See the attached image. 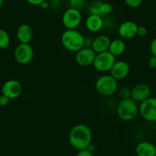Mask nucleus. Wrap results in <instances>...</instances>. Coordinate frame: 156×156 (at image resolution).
I'll return each mask as SVG.
<instances>
[{
	"instance_id": "1a4fd4ad",
	"label": "nucleus",
	"mask_w": 156,
	"mask_h": 156,
	"mask_svg": "<svg viewBox=\"0 0 156 156\" xmlns=\"http://www.w3.org/2000/svg\"><path fill=\"white\" fill-rule=\"evenodd\" d=\"M23 91L22 83L16 80H9L3 83L2 93L9 100H14L20 97Z\"/></svg>"
},
{
	"instance_id": "c756f323",
	"label": "nucleus",
	"mask_w": 156,
	"mask_h": 156,
	"mask_svg": "<svg viewBox=\"0 0 156 156\" xmlns=\"http://www.w3.org/2000/svg\"><path fill=\"white\" fill-rule=\"evenodd\" d=\"M9 99L7 97H5V95L2 94V95H0V106H6L7 104L9 102Z\"/></svg>"
},
{
	"instance_id": "39448f33",
	"label": "nucleus",
	"mask_w": 156,
	"mask_h": 156,
	"mask_svg": "<svg viewBox=\"0 0 156 156\" xmlns=\"http://www.w3.org/2000/svg\"><path fill=\"white\" fill-rule=\"evenodd\" d=\"M139 113L145 121L149 122H156V98L150 97L140 103Z\"/></svg>"
},
{
	"instance_id": "423d86ee",
	"label": "nucleus",
	"mask_w": 156,
	"mask_h": 156,
	"mask_svg": "<svg viewBox=\"0 0 156 156\" xmlns=\"http://www.w3.org/2000/svg\"><path fill=\"white\" fill-rule=\"evenodd\" d=\"M115 61V57L108 51L97 54L93 66L98 71L107 72L111 70Z\"/></svg>"
},
{
	"instance_id": "0eeeda50",
	"label": "nucleus",
	"mask_w": 156,
	"mask_h": 156,
	"mask_svg": "<svg viewBox=\"0 0 156 156\" xmlns=\"http://www.w3.org/2000/svg\"><path fill=\"white\" fill-rule=\"evenodd\" d=\"M82 22V15L80 10L70 8L64 11L62 16V23L67 29H76Z\"/></svg>"
},
{
	"instance_id": "cd10ccee",
	"label": "nucleus",
	"mask_w": 156,
	"mask_h": 156,
	"mask_svg": "<svg viewBox=\"0 0 156 156\" xmlns=\"http://www.w3.org/2000/svg\"><path fill=\"white\" fill-rule=\"evenodd\" d=\"M150 51H151V55L156 56V37L152 39L150 44Z\"/></svg>"
},
{
	"instance_id": "6e6552de",
	"label": "nucleus",
	"mask_w": 156,
	"mask_h": 156,
	"mask_svg": "<svg viewBox=\"0 0 156 156\" xmlns=\"http://www.w3.org/2000/svg\"><path fill=\"white\" fill-rule=\"evenodd\" d=\"M16 61L20 64H28L31 62L34 58V50L29 43L24 44L20 43L16 48L14 51Z\"/></svg>"
},
{
	"instance_id": "9b49d317",
	"label": "nucleus",
	"mask_w": 156,
	"mask_h": 156,
	"mask_svg": "<svg viewBox=\"0 0 156 156\" xmlns=\"http://www.w3.org/2000/svg\"><path fill=\"white\" fill-rule=\"evenodd\" d=\"M151 89L148 84L140 83L131 89V99L136 103H142L151 97Z\"/></svg>"
},
{
	"instance_id": "ddd939ff",
	"label": "nucleus",
	"mask_w": 156,
	"mask_h": 156,
	"mask_svg": "<svg viewBox=\"0 0 156 156\" xmlns=\"http://www.w3.org/2000/svg\"><path fill=\"white\" fill-rule=\"evenodd\" d=\"M110 75H112L115 80H122L126 77L130 72L129 65L124 61H116L112 67Z\"/></svg>"
},
{
	"instance_id": "412c9836",
	"label": "nucleus",
	"mask_w": 156,
	"mask_h": 156,
	"mask_svg": "<svg viewBox=\"0 0 156 156\" xmlns=\"http://www.w3.org/2000/svg\"><path fill=\"white\" fill-rule=\"evenodd\" d=\"M68 5L70 8L81 10L85 5V0H68Z\"/></svg>"
},
{
	"instance_id": "393cba45",
	"label": "nucleus",
	"mask_w": 156,
	"mask_h": 156,
	"mask_svg": "<svg viewBox=\"0 0 156 156\" xmlns=\"http://www.w3.org/2000/svg\"><path fill=\"white\" fill-rule=\"evenodd\" d=\"M148 34V29L145 26H139L137 30V35L139 37H145Z\"/></svg>"
},
{
	"instance_id": "f03ea898",
	"label": "nucleus",
	"mask_w": 156,
	"mask_h": 156,
	"mask_svg": "<svg viewBox=\"0 0 156 156\" xmlns=\"http://www.w3.org/2000/svg\"><path fill=\"white\" fill-rule=\"evenodd\" d=\"M61 41L66 50L76 52L84 47L85 37L76 29H66L61 34Z\"/></svg>"
},
{
	"instance_id": "2f4dec72",
	"label": "nucleus",
	"mask_w": 156,
	"mask_h": 156,
	"mask_svg": "<svg viewBox=\"0 0 156 156\" xmlns=\"http://www.w3.org/2000/svg\"><path fill=\"white\" fill-rule=\"evenodd\" d=\"M2 3H3V0H0V8L2 7Z\"/></svg>"
},
{
	"instance_id": "4be33fe9",
	"label": "nucleus",
	"mask_w": 156,
	"mask_h": 156,
	"mask_svg": "<svg viewBox=\"0 0 156 156\" xmlns=\"http://www.w3.org/2000/svg\"><path fill=\"white\" fill-rule=\"evenodd\" d=\"M112 10H113V7L109 2H102L101 3V13L102 16H107L112 13Z\"/></svg>"
},
{
	"instance_id": "7ed1b4c3",
	"label": "nucleus",
	"mask_w": 156,
	"mask_h": 156,
	"mask_svg": "<svg viewBox=\"0 0 156 156\" xmlns=\"http://www.w3.org/2000/svg\"><path fill=\"white\" fill-rule=\"evenodd\" d=\"M118 116L123 121H131L139 114V106L133 99H122L116 107Z\"/></svg>"
},
{
	"instance_id": "5701e85b",
	"label": "nucleus",
	"mask_w": 156,
	"mask_h": 156,
	"mask_svg": "<svg viewBox=\"0 0 156 156\" xmlns=\"http://www.w3.org/2000/svg\"><path fill=\"white\" fill-rule=\"evenodd\" d=\"M127 6L132 9L139 8L142 3V0H124Z\"/></svg>"
},
{
	"instance_id": "9d476101",
	"label": "nucleus",
	"mask_w": 156,
	"mask_h": 156,
	"mask_svg": "<svg viewBox=\"0 0 156 156\" xmlns=\"http://www.w3.org/2000/svg\"><path fill=\"white\" fill-rule=\"evenodd\" d=\"M97 53L91 48L83 47L76 52L75 61L80 66L88 67L93 65Z\"/></svg>"
},
{
	"instance_id": "aec40b11",
	"label": "nucleus",
	"mask_w": 156,
	"mask_h": 156,
	"mask_svg": "<svg viewBox=\"0 0 156 156\" xmlns=\"http://www.w3.org/2000/svg\"><path fill=\"white\" fill-rule=\"evenodd\" d=\"M101 3L102 1H94L91 2L89 6L90 15H96V16H102L101 13Z\"/></svg>"
},
{
	"instance_id": "6ab92c4d",
	"label": "nucleus",
	"mask_w": 156,
	"mask_h": 156,
	"mask_svg": "<svg viewBox=\"0 0 156 156\" xmlns=\"http://www.w3.org/2000/svg\"><path fill=\"white\" fill-rule=\"evenodd\" d=\"M9 34L4 29L0 28V49H5L9 45Z\"/></svg>"
},
{
	"instance_id": "a878e982",
	"label": "nucleus",
	"mask_w": 156,
	"mask_h": 156,
	"mask_svg": "<svg viewBox=\"0 0 156 156\" xmlns=\"http://www.w3.org/2000/svg\"><path fill=\"white\" fill-rule=\"evenodd\" d=\"M76 156H94V154H93L92 151L89 148H87V149H83L78 151Z\"/></svg>"
},
{
	"instance_id": "f8f14e48",
	"label": "nucleus",
	"mask_w": 156,
	"mask_h": 156,
	"mask_svg": "<svg viewBox=\"0 0 156 156\" xmlns=\"http://www.w3.org/2000/svg\"><path fill=\"white\" fill-rule=\"evenodd\" d=\"M139 25L133 21H126L119 25L118 33L123 39H131L137 36Z\"/></svg>"
},
{
	"instance_id": "dca6fc26",
	"label": "nucleus",
	"mask_w": 156,
	"mask_h": 156,
	"mask_svg": "<svg viewBox=\"0 0 156 156\" xmlns=\"http://www.w3.org/2000/svg\"><path fill=\"white\" fill-rule=\"evenodd\" d=\"M16 36L19 43H24V44L30 43L33 37L32 28L28 24H22L18 28Z\"/></svg>"
},
{
	"instance_id": "2eb2a0df",
	"label": "nucleus",
	"mask_w": 156,
	"mask_h": 156,
	"mask_svg": "<svg viewBox=\"0 0 156 156\" xmlns=\"http://www.w3.org/2000/svg\"><path fill=\"white\" fill-rule=\"evenodd\" d=\"M85 25L87 29L90 32H99L104 27V21L102 16L89 15L85 22Z\"/></svg>"
},
{
	"instance_id": "b1692460",
	"label": "nucleus",
	"mask_w": 156,
	"mask_h": 156,
	"mask_svg": "<svg viewBox=\"0 0 156 156\" xmlns=\"http://www.w3.org/2000/svg\"><path fill=\"white\" fill-rule=\"evenodd\" d=\"M119 95L122 99L131 98V89L128 87H122L119 90Z\"/></svg>"
},
{
	"instance_id": "a211bd4d",
	"label": "nucleus",
	"mask_w": 156,
	"mask_h": 156,
	"mask_svg": "<svg viewBox=\"0 0 156 156\" xmlns=\"http://www.w3.org/2000/svg\"><path fill=\"white\" fill-rule=\"evenodd\" d=\"M126 48L125 42L122 39H114L109 44V51L115 57L120 56L125 52Z\"/></svg>"
},
{
	"instance_id": "f257e3e1",
	"label": "nucleus",
	"mask_w": 156,
	"mask_h": 156,
	"mask_svg": "<svg viewBox=\"0 0 156 156\" xmlns=\"http://www.w3.org/2000/svg\"><path fill=\"white\" fill-rule=\"evenodd\" d=\"M68 140L70 145L77 151L87 149L91 145L92 132L87 126L77 124L70 129Z\"/></svg>"
},
{
	"instance_id": "4468645a",
	"label": "nucleus",
	"mask_w": 156,
	"mask_h": 156,
	"mask_svg": "<svg viewBox=\"0 0 156 156\" xmlns=\"http://www.w3.org/2000/svg\"><path fill=\"white\" fill-rule=\"evenodd\" d=\"M110 42V38L107 35L100 34V35L97 36L95 38H94L91 48L97 54L108 51Z\"/></svg>"
},
{
	"instance_id": "c85d7f7f",
	"label": "nucleus",
	"mask_w": 156,
	"mask_h": 156,
	"mask_svg": "<svg viewBox=\"0 0 156 156\" xmlns=\"http://www.w3.org/2000/svg\"><path fill=\"white\" fill-rule=\"evenodd\" d=\"M46 1V0H26V2L28 4L31 5H34V6H40L41 3Z\"/></svg>"
},
{
	"instance_id": "f3484780",
	"label": "nucleus",
	"mask_w": 156,
	"mask_h": 156,
	"mask_svg": "<svg viewBox=\"0 0 156 156\" xmlns=\"http://www.w3.org/2000/svg\"><path fill=\"white\" fill-rule=\"evenodd\" d=\"M137 156H156V146L150 142H139L136 147Z\"/></svg>"
},
{
	"instance_id": "bb28decb",
	"label": "nucleus",
	"mask_w": 156,
	"mask_h": 156,
	"mask_svg": "<svg viewBox=\"0 0 156 156\" xmlns=\"http://www.w3.org/2000/svg\"><path fill=\"white\" fill-rule=\"evenodd\" d=\"M148 64L149 67L152 69H156V56L151 55L148 61Z\"/></svg>"
},
{
	"instance_id": "473e14b6",
	"label": "nucleus",
	"mask_w": 156,
	"mask_h": 156,
	"mask_svg": "<svg viewBox=\"0 0 156 156\" xmlns=\"http://www.w3.org/2000/svg\"><path fill=\"white\" fill-rule=\"evenodd\" d=\"M61 1H62V0H61Z\"/></svg>"
},
{
	"instance_id": "7c9ffc66",
	"label": "nucleus",
	"mask_w": 156,
	"mask_h": 156,
	"mask_svg": "<svg viewBox=\"0 0 156 156\" xmlns=\"http://www.w3.org/2000/svg\"><path fill=\"white\" fill-rule=\"evenodd\" d=\"M40 7H41V9H48V8H50V5H49V2H48L47 0L46 1H44L43 3H41V5H40Z\"/></svg>"
},
{
	"instance_id": "20e7f679",
	"label": "nucleus",
	"mask_w": 156,
	"mask_h": 156,
	"mask_svg": "<svg viewBox=\"0 0 156 156\" xmlns=\"http://www.w3.org/2000/svg\"><path fill=\"white\" fill-rule=\"evenodd\" d=\"M95 87L97 93L103 97H109L118 89V80L110 74H103L96 81Z\"/></svg>"
}]
</instances>
